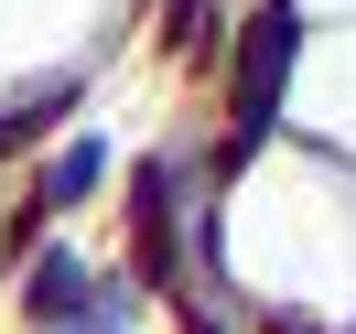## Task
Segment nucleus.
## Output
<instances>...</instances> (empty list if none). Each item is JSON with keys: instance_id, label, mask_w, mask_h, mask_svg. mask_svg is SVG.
I'll return each mask as SVG.
<instances>
[{"instance_id": "nucleus-3", "label": "nucleus", "mask_w": 356, "mask_h": 334, "mask_svg": "<svg viewBox=\"0 0 356 334\" xmlns=\"http://www.w3.org/2000/svg\"><path fill=\"white\" fill-rule=\"evenodd\" d=\"M87 183H97V151H87V140H76V151H65V162H54V173H44V205H76V194H87Z\"/></svg>"}, {"instance_id": "nucleus-2", "label": "nucleus", "mask_w": 356, "mask_h": 334, "mask_svg": "<svg viewBox=\"0 0 356 334\" xmlns=\"http://www.w3.org/2000/svg\"><path fill=\"white\" fill-rule=\"evenodd\" d=\"M33 302H44V312H76V302H87V269H76V259H44V269H33Z\"/></svg>"}, {"instance_id": "nucleus-1", "label": "nucleus", "mask_w": 356, "mask_h": 334, "mask_svg": "<svg viewBox=\"0 0 356 334\" xmlns=\"http://www.w3.org/2000/svg\"><path fill=\"white\" fill-rule=\"evenodd\" d=\"M281 65H291V11H270L248 33V76H238V151L270 130V97H281Z\"/></svg>"}]
</instances>
